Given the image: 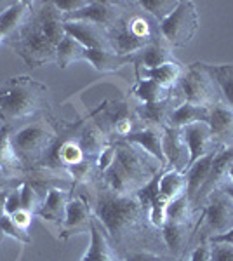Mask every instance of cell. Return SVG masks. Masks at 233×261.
<instances>
[{
  "label": "cell",
  "mask_w": 233,
  "mask_h": 261,
  "mask_svg": "<svg viewBox=\"0 0 233 261\" xmlns=\"http://www.w3.org/2000/svg\"><path fill=\"white\" fill-rule=\"evenodd\" d=\"M127 7V2H99V0H92L89 2L86 7H82L77 12H71V14H65L63 19L65 21H87V23L97 24L103 30H110L118 19L124 16Z\"/></svg>",
  "instance_id": "cell-7"
},
{
  "label": "cell",
  "mask_w": 233,
  "mask_h": 261,
  "mask_svg": "<svg viewBox=\"0 0 233 261\" xmlns=\"http://www.w3.org/2000/svg\"><path fill=\"white\" fill-rule=\"evenodd\" d=\"M32 2H14L11 9L0 14V44H6V40L18 30V27L27 18Z\"/></svg>",
  "instance_id": "cell-24"
},
{
  "label": "cell",
  "mask_w": 233,
  "mask_h": 261,
  "mask_svg": "<svg viewBox=\"0 0 233 261\" xmlns=\"http://www.w3.org/2000/svg\"><path fill=\"white\" fill-rule=\"evenodd\" d=\"M89 4V0H61V2H54V6L58 7V11L65 14H71V12H77L82 7H86Z\"/></svg>",
  "instance_id": "cell-37"
},
{
  "label": "cell",
  "mask_w": 233,
  "mask_h": 261,
  "mask_svg": "<svg viewBox=\"0 0 233 261\" xmlns=\"http://www.w3.org/2000/svg\"><path fill=\"white\" fill-rule=\"evenodd\" d=\"M174 89V87H172ZM172 89H164L159 84L146 81V79H141L138 82L136 89H134V96L141 101L143 105H150V103H159V101H164L171 96Z\"/></svg>",
  "instance_id": "cell-29"
},
{
  "label": "cell",
  "mask_w": 233,
  "mask_h": 261,
  "mask_svg": "<svg viewBox=\"0 0 233 261\" xmlns=\"http://www.w3.org/2000/svg\"><path fill=\"white\" fill-rule=\"evenodd\" d=\"M92 214L103 225L115 249L138 242L145 237L148 225H151L148 209L139 202L136 193L118 195L107 187H99L96 190Z\"/></svg>",
  "instance_id": "cell-1"
},
{
  "label": "cell",
  "mask_w": 233,
  "mask_h": 261,
  "mask_svg": "<svg viewBox=\"0 0 233 261\" xmlns=\"http://www.w3.org/2000/svg\"><path fill=\"white\" fill-rule=\"evenodd\" d=\"M205 225L211 239L223 235L233 228V200L223 190H216L207 199Z\"/></svg>",
  "instance_id": "cell-8"
},
{
  "label": "cell",
  "mask_w": 233,
  "mask_h": 261,
  "mask_svg": "<svg viewBox=\"0 0 233 261\" xmlns=\"http://www.w3.org/2000/svg\"><path fill=\"white\" fill-rule=\"evenodd\" d=\"M181 134L190 151V166L214 150V136L207 122H197L181 127Z\"/></svg>",
  "instance_id": "cell-12"
},
{
  "label": "cell",
  "mask_w": 233,
  "mask_h": 261,
  "mask_svg": "<svg viewBox=\"0 0 233 261\" xmlns=\"http://www.w3.org/2000/svg\"><path fill=\"white\" fill-rule=\"evenodd\" d=\"M231 162H233V145H226V146H223L221 150H216L214 161L211 164L209 176H207L202 190L198 192V197H197V200H195V204H197L198 200L209 199L211 193L218 190L224 181L228 179V171H230Z\"/></svg>",
  "instance_id": "cell-13"
},
{
  "label": "cell",
  "mask_w": 233,
  "mask_h": 261,
  "mask_svg": "<svg viewBox=\"0 0 233 261\" xmlns=\"http://www.w3.org/2000/svg\"><path fill=\"white\" fill-rule=\"evenodd\" d=\"M124 141L131 143V145H136L138 148L146 151L150 157H153L162 167H167L164 146H162L164 127H159V125H145L143 129H138L134 133H131L129 136H125Z\"/></svg>",
  "instance_id": "cell-15"
},
{
  "label": "cell",
  "mask_w": 233,
  "mask_h": 261,
  "mask_svg": "<svg viewBox=\"0 0 233 261\" xmlns=\"http://www.w3.org/2000/svg\"><path fill=\"white\" fill-rule=\"evenodd\" d=\"M49 108V87L28 75L9 79L0 87V124L39 117Z\"/></svg>",
  "instance_id": "cell-2"
},
{
  "label": "cell",
  "mask_w": 233,
  "mask_h": 261,
  "mask_svg": "<svg viewBox=\"0 0 233 261\" xmlns=\"http://www.w3.org/2000/svg\"><path fill=\"white\" fill-rule=\"evenodd\" d=\"M162 146H164L165 164L169 166V169L177 172H186L190 166V151L185 143L183 134H181V129L167 127L165 125Z\"/></svg>",
  "instance_id": "cell-11"
},
{
  "label": "cell",
  "mask_w": 233,
  "mask_h": 261,
  "mask_svg": "<svg viewBox=\"0 0 233 261\" xmlns=\"http://www.w3.org/2000/svg\"><path fill=\"white\" fill-rule=\"evenodd\" d=\"M19 190H21V209L35 216L42 204V199L39 197V193H37L35 187L32 185V181L24 179L23 183L19 185Z\"/></svg>",
  "instance_id": "cell-32"
},
{
  "label": "cell",
  "mask_w": 233,
  "mask_h": 261,
  "mask_svg": "<svg viewBox=\"0 0 233 261\" xmlns=\"http://www.w3.org/2000/svg\"><path fill=\"white\" fill-rule=\"evenodd\" d=\"M124 261H172L171 258L167 256H162V254H157V252H151V251H133L125 256Z\"/></svg>",
  "instance_id": "cell-35"
},
{
  "label": "cell",
  "mask_w": 233,
  "mask_h": 261,
  "mask_svg": "<svg viewBox=\"0 0 233 261\" xmlns=\"http://www.w3.org/2000/svg\"><path fill=\"white\" fill-rule=\"evenodd\" d=\"M86 61L91 63L92 66L97 71H103V73H108V71H115L122 66L129 65L134 60L133 58H124L118 56L113 50H94V49H86Z\"/></svg>",
  "instance_id": "cell-23"
},
{
  "label": "cell",
  "mask_w": 233,
  "mask_h": 261,
  "mask_svg": "<svg viewBox=\"0 0 233 261\" xmlns=\"http://www.w3.org/2000/svg\"><path fill=\"white\" fill-rule=\"evenodd\" d=\"M18 211H21V190L19 187L12 188L9 192V195H7V200H6V214H16Z\"/></svg>",
  "instance_id": "cell-38"
},
{
  "label": "cell",
  "mask_w": 233,
  "mask_h": 261,
  "mask_svg": "<svg viewBox=\"0 0 233 261\" xmlns=\"http://www.w3.org/2000/svg\"><path fill=\"white\" fill-rule=\"evenodd\" d=\"M209 261H233V246L226 242H213L209 247Z\"/></svg>",
  "instance_id": "cell-34"
},
{
  "label": "cell",
  "mask_w": 233,
  "mask_h": 261,
  "mask_svg": "<svg viewBox=\"0 0 233 261\" xmlns=\"http://www.w3.org/2000/svg\"><path fill=\"white\" fill-rule=\"evenodd\" d=\"M192 261H209V247L207 246H198L193 251Z\"/></svg>",
  "instance_id": "cell-40"
},
{
  "label": "cell",
  "mask_w": 233,
  "mask_h": 261,
  "mask_svg": "<svg viewBox=\"0 0 233 261\" xmlns=\"http://www.w3.org/2000/svg\"><path fill=\"white\" fill-rule=\"evenodd\" d=\"M11 218L14 220V223H16L18 226H21L23 230H28V226L32 225L33 214H30L28 211H23V209H21V211H18L16 214H12Z\"/></svg>",
  "instance_id": "cell-39"
},
{
  "label": "cell",
  "mask_w": 233,
  "mask_h": 261,
  "mask_svg": "<svg viewBox=\"0 0 233 261\" xmlns=\"http://www.w3.org/2000/svg\"><path fill=\"white\" fill-rule=\"evenodd\" d=\"M211 242H226V244H230V246H233V228L230 231H226V233H223V235L213 237L211 239Z\"/></svg>",
  "instance_id": "cell-41"
},
{
  "label": "cell",
  "mask_w": 233,
  "mask_h": 261,
  "mask_svg": "<svg viewBox=\"0 0 233 261\" xmlns=\"http://www.w3.org/2000/svg\"><path fill=\"white\" fill-rule=\"evenodd\" d=\"M214 155H216V150L204 155L202 159H198V161L195 164H192V166H190L185 172V176H186V197H188L192 204H195V200H197V197H198V192L202 190L207 176H209L211 164H213V161H214Z\"/></svg>",
  "instance_id": "cell-18"
},
{
  "label": "cell",
  "mask_w": 233,
  "mask_h": 261,
  "mask_svg": "<svg viewBox=\"0 0 233 261\" xmlns=\"http://www.w3.org/2000/svg\"><path fill=\"white\" fill-rule=\"evenodd\" d=\"M0 231H2L6 237L14 239V241H18L21 244L32 242V239H30V235H28V230H23L21 226L16 225L9 214H4V216L0 218Z\"/></svg>",
  "instance_id": "cell-33"
},
{
  "label": "cell",
  "mask_w": 233,
  "mask_h": 261,
  "mask_svg": "<svg viewBox=\"0 0 233 261\" xmlns=\"http://www.w3.org/2000/svg\"><path fill=\"white\" fill-rule=\"evenodd\" d=\"M58 134L44 119L35 117V120L24 124L18 130H12L11 143L16 157L24 169H33V166H44L50 151L56 146Z\"/></svg>",
  "instance_id": "cell-4"
},
{
  "label": "cell",
  "mask_w": 233,
  "mask_h": 261,
  "mask_svg": "<svg viewBox=\"0 0 233 261\" xmlns=\"http://www.w3.org/2000/svg\"><path fill=\"white\" fill-rule=\"evenodd\" d=\"M202 66L207 70V73L213 77V81L218 86L221 101L233 108V63H230V65H207V63H202Z\"/></svg>",
  "instance_id": "cell-22"
},
{
  "label": "cell",
  "mask_w": 233,
  "mask_h": 261,
  "mask_svg": "<svg viewBox=\"0 0 233 261\" xmlns=\"http://www.w3.org/2000/svg\"><path fill=\"white\" fill-rule=\"evenodd\" d=\"M89 231H91V244L80 261H124L94 214H92Z\"/></svg>",
  "instance_id": "cell-10"
},
{
  "label": "cell",
  "mask_w": 233,
  "mask_h": 261,
  "mask_svg": "<svg viewBox=\"0 0 233 261\" xmlns=\"http://www.w3.org/2000/svg\"><path fill=\"white\" fill-rule=\"evenodd\" d=\"M177 87H179L183 101L186 103L211 108L214 103L221 101L218 86L202 66V63H195L183 70L179 81H177Z\"/></svg>",
  "instance_id": "cell-5"
},
{
  "label": "cell",
  "mask_w": 233,
  "mask_h": 261,
  "mask_svg": "<svg viewBox=\"0 0 233 261\" xmlns=\"http://www.w3.org/2000/svg\"><path fill=\"white\" fill-rule=\"evenodd\" d=\"M0 125H2V124H0Z\"/></svg>",
  "instance_id": "cell-47"
},
{
  "label": "cell",
  "mask_w": 233,
  "mask_h": 261,
  "mask_svg": "<svg viewBox=\"0 0 233 261\" xmlns=\"http://www.w3.org/2000/svg\"><path fill=\"white\" fill-rule=\"evenodd\" d=\"M160 27V35L171 47H186L193 40L198 30V11L193 2L183 0L177 4L169 18H165Z\"/></svg>",
  "instance_id": "cell-6"
},
{
  "label": "cell",
  "mask_w": 233,
  "mask_h": 261,
  "mask_svg": "<svg viewBox=\"0 0 233 261\" xmlns=\"http://www.w3.org/2000/svg\"><path fill=\"white\" fill-rule=\"evenodd\" d=\"M186 193V176L185 172L177 171H165L160 174L159 179V195L167 202H172L179 195Z\"/></svg>",
  "instance_id": "cell-26"
},
{
  "label": "cell",
  "mask_w": 233,
  "mask_h": 261,
  "mask_svg": "<svg viewBox=\"0 0 233 261\" xmlns=\"http://www.w3.org/2000/svg\"><path fill=\"white\" fill-rule=\"evenodd\" d=\"M92 209L87 205L82 197H71L66 207V220L61 228V239H68L71 235L86 233L91 228Z\"/></svg>",
  "instance_id": "cell-16"
},
{
  "label": "cell",
  "mask_w": 233,
  "mask_h": 261,
  "mask_svg": "<svg viewBox=\"0 0 233 261\" xmlns=\"http://www.w3.org/2000/svg\"><path fill=\"white\" fill-rule=\"evenodd\" d=\"M6 44L24 61L28 68H39L47 63H56V45L45 35L39 16L33 9V2L27 18L6 40Z\"/></svg>",
  "instance_id": "cell-3"
},
{
  "label": "cell",
  "mask_w": 233,
  "mask_h": 261,
  "mask_svg": "<svg viewBox=\"0 0 233 261\" xmlns=\"http://www.w3.org/2000/svg\"><path fill=\"white\" fill-rule=\"evenodd\" d=\"M228 181L233 183V162H231V166H230V171H228Z\"/></svg>",
  "instance_id": "cell-45"
},
{
  "label": "cell",
  "mask_w": 233,
  "mask_h": 261,
  "mask_svg": "<svg viewBox=\"0 0 233 261\" xmlns=\"http://www.w3.org/2000/svg\"><path fill=\"white\" fill-rule=\"evenodd\" d=\"M11 134H12V125L7 124L0 125V167L9 172H14V174H23L24 167L19 162V159L16 157L14 150H12Z\"/></svg>",
  "instance_id": "cell-25"
},
{
  "label": "cell",
  "mask_w": 233,
  "mask_h": 261,
  "mask_svg": "<svg viewBox=\"0 0 233 261\" xmlns=\"http://www.w3.org/2000/svg\"><path fill=\"white\" fill-rule=\"evenodd\" d=\"M192 202L186 197V193L179 195L177 199L172 202H169L167 209H165V221H172V223H183L188 225L190 216H192Z\"/></svg>",
  "instance_id": "cell-30"
},
{
  "label": "cell",
  "mask_w": 233,
  "mask_h": 261,
  "mask_svg": "<svg viewBox=\"0 0 233 261\" xmlns=\"http://www.w3.org/2000/svg\"><path fill=\"white\" fill-rule=\"evenodd\" d=\"M219 190H223V192L226 193V195L233 200V183H230V181L226 179V181H224V183L221 185V187H219Z\"/></svg>",
  "instance_id": "cell-43"
},
{
  "label": "cell",
  "mask_w": 233,
  "mask_h": 261,
  "mask_svg": "<svg viewBox=\"0 0 233 261\" xmlns=\"http://www.w3.org/2000/svg\"><path fill=\"white\" fill-rule=\"evenodd\" d=\"M65 32L66 35L73 37L86 49L112 50L110 49L107 30H103L97 24L87 23V21H65Z\"/></svg>",
  "instance_id": "cell-14"
},
{
  "label": "cell",
  "mask_w": 233,
  "mask_h": 261,
  "mask_svg": "<svg viewBox=\"0 0 233 261\" xmlns=\"http://www.w3.org/2000/svg\"><path fill=\"white\" fill-rule=\"evenodd\" d=\"M77 61H86V47L80 45L73 37L65 35L56 47V63L61 68H68L71 63Z\"/></svg>",
  "instance_id": "cell-28"
},
{
  "label": "cell",
  "mask_w": 233,
  "mask_h": 261,
  "mask_svg": "<svg viewBox=\"0 0 233 261\" xmlns=\"http://www.w3.org/2000/svg\"><path fill=\"white\" fill-rule=\"evenodd\" d=\"M70 199V192L56 187L49 188L45 197L42 199V204L35 216L40 218L44 223H47L50 228H56L61 233V228L66 220V207H68Z\"/></svg>",
  "instance_id": "cell-9"
},
{
  "label": "cell",
  "mask_w": 233,
  "mask_h": 261,
  "mask_svg": "<svg viewBox=\"0 0 233 261\" xmlns=\"http://www.w3.org/2000/svg\"><path fill=\"white\" fill-rule=\"evenodd\" d=\"M134 63L141 68H157V66L167 65V63H174V54H172L171 45L160 37L146 49H143L134 58Z\"/></svg>",
  "instance_id": "cell-19"
},
{
  "label": "cell",
  "mask_w": 233,
  "mask_h": 261,
  "mask_svg": "<svg viewBox=\"0 0 233 261\" xmlns=\"http://www.w3.org/2000/svg\"><path fill=\"white\" fill-rule=\"evenodd\" d=\"M4 239H6V235H4L2 231H0V244H2V241H4Z\"/></svg>",
  "instance_id": "cell-46"
},
{
  "label": "cell",
  "mask_w": 233,
  "mask_h": 261,
  "mask_svg": "<svg viewBox=\"0 0 233 261\" xmlns=\"http://www.w3.org/2000/svg\"><path fill=\"white\" fill-rule=\"evenodd\" d=\"M11 190H2L0 192V218L6 214V200H7V195H9Z\"/></svg>",
  "instance_id": "cell-42"
},
{
  "label": "cell",
  "mask_w": 233,
  "mask_h": 261,
  "mask_svg": "<svg viewBox=\"0 0 233 261\" xmlns=\"http://www.w3.org/2000/svg\"><path fill=\"white\" fill-rule=\"evenodd\" d=\"M138 4L157 23H162L165 18H169L174 12L179 2L177 0H145V2H138Z\"/></svg>",
  "instance_id": "cell-31"
},
{
  "label": "cell",
  "mask_w": 233,
  "mask_h": 261,
  "mask_svg": "<svg viewBox=\"0 0 233 261\" xmlns=\"http://www.w3.org/2000/svg\"><path fill=\"white\" fill-rule=\"evenodd\" d=\"M138 71L141 75V79L159 84L164 89H172V87L177 86V81H179L181 73H183V68L174 61L162 66H157V68H141V66H138Z\"/></svg>",
  "instance_id": "cell-21"
},
{
  "label": "cell",
  "mask_w": 233,
  "mask_h": 261,
  "mask_svg": "<svg viewBox=\"0 0 233 261\" xmlns=\"http://www.w3.org/2000/svg\"><path fill=\"white\" fill-rule=\"evenodd\" d=\"M162 241L169 247L172 256H179L188 241V225L165 221L162 225Z\"/></svg>",
  "instance_id": "cell-27"
},
{
  "label": "cell",
  "mask_w": 233,
  "mask_h": 261,
  "mask_svg": "<svg viewBox=\"0 0 233 261\" xmlns=\"http://www.w3.org/2000/svg\"><path fill=\"white\" fill-rule=\"evenodd\" d=\"M214 140L230 145L233 140V108L223 101H218L209 108V120H207Z\"/></svg>",
  "instance_id": "cell-17"
},
{
  "label": "cell",
  "mask_w": 233,
  "mask_h": 261,
  "mask_svg": "<svg viewBox=\"0 0 233 261\" xmlns=\"http://www.w3.org/2000/svg\"><path fill=\"white\" fill-rule=\"evenodd\" d=\"M24 179H19V174L9 172L0 167V192L2 190H12V188L19 187Z\"/></svg>",
  "instance_id": "cell-36"
},
{
  "label": "cell",
  "mask_w": 233,
  "mask_h": 261,
  "mask_svg": "<svg viewBox=\"0 0 233 261\" xmlns=\"http://www.w3.org/2000/svg\"><path fill=\"white\" fill-rule=\"evenodd\" d=\"M209 120V108L207 107H198V105L192 103H183L171 113L167 120V127H186L190 124H197V122H207Z\"/></svg>",
  "instance_id": "cell-20"
},
{
  "label": "cell",
  "mask_w": 233,
  "mask_h": 261,
  "mask_svg": "<svg viewBox=\"0 0 233 261\" xmlns=\"http://www.w3.org/2000/svg\"><path fill=\"white\" fill-rule=\"evenodd\" d=\"M12 4H14V2H6V0H0V14H2V12H6L7 9H11Z\"/></svg>",
  "instance_id": "cell-44"
}]
</instances>
